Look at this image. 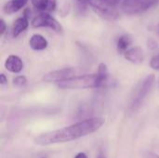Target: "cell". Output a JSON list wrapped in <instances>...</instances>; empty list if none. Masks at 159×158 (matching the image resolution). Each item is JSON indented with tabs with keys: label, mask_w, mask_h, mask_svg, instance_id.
Listing matches in <instances>:
<instances>
[{
	"label": "cell",
	"mask_w": 159,
	"mask_h": 158,
	"mask_svg": "<svg viewBox=\"0 0 159 158\" xmlns=\"http://www.w3.org/2000/svg\"><path fill=\"white\" fill-rule=\"evenodd\" d=\"M104 122L105 119L103 117L85 119L68 127L42 133L35 137L34 142L40 146L69 142L94 133L103 126Z\"/></svg>",
	"instance_id": "cell-1"
},
{
	"label": "cell",
	"mask_w": 159,
	"mask_h": 158,
	"mask_svg": "<svg viewBox=\"0 0 159 158\" xmlns=\"http://www.w3.org/2000/svg\"><path fill=\"white\" fill-rule=\"evenodd\" d=\"M107 79L102 77L98 73L95 74L75 75L66 80L61 81L58 84L59 88L63 89H85L100 88L105 84Z\"/></svg>",
	"instance_id": "cell-2"
},
{
	"label": "cell",
	"mask_w": 159,
	"mask_h": 158,
	"mask_svg": "<svg viewBox=\"0 0 159 158\" xmlns=\"http://www.w3.org/2000/svg\"><path fill=\"white\" fill-rule=\"evenodd\" d=\"M154 82H155L154 74H149L136 86V88H134L132 92L131 99H130L129 107L131 110L135 111L143 104V101L149 94L154 85Z\"/></svg>",
	"instance_id": "cell-3"
},
{
	"label": "cell",
	"mask_w": 159,
	"mask_h": 158,
	"mask_svg": "<svg viewBox=\"0 0 159 158\" xmlns=\"http://www.w3.org/2000/svg\"><path fill=\"white\" fill-rule=\"evenodd\" d=\"M157 2L158 0H124L121 9L127 15H138L152 8Z\"/></svg>",
	"instance_id": "cell-4"
},
{
	"label": "cell",
	"mask_w": 159,
	"mask_h": 158,
	"mask_svg": "<svg viewBox=\"0 0 159 158\" xmlns=\"http://www.w3.org/2000/svg\"><path fill=\"white\" fill-rule=\"evenodd\" d=\"M32 26L34 28L48 27V28L52 29L56 33L62 32V26L61 25V23L52 16H50L48 13H45V12L38 14L33 19Z\"/></svg>",
	"instance_id": "cell-5"
},
{
	"label": "cell",
	"mask_w": 159,
	"mask_h": 158,
	"mask_svg": "<svg viewBox=\"0 0 159 158\" xmlns=\"http://www.w3.org/2000/svg\"><path fill=\"white\" fill-rule=\"evenodd\" d=\"M76 74V70L75 68H62L60 70L52 71L48 74H46L43 77L44 81L48 83H59L61 81L66 80L68 78H71L75 76Z\"/></svg>",
	"instance_id": "cell-6"
},
{
	"label": "cell",
	"mask_w": 159,
	"mask_h": 158,
	"mask_svg": "<svg viewBox=\"0 0 159 158\" xmlns=\"http://www.w3.org/2000/svg\"><path fill=\"white\" fill-rule=\"evenodd\" d=\"M90 6H91L92 9L103 19L114 20H116L119 17L118 12L114 7L105 6L102 2H94L93 0H91L90 1Z\"/></svg>",
	"instance_id": "cell-7"
},
{
	"label": "cell",
	"mask_w": 159,
	"mask_h": 158,
	"mask_svg": "<svg viewBox=\"0 0 159 158\" xmlns=\"http://www.w3.org/2000/svg\"><path fill=\"white\" fill-rule=\"evenodd\" d=\"M5 68L13 74H18L23 69V62L20 58L16 55H10L5 61Z\"/></svg>",
	"instance_id": "cell-8"
},
{
	"label": "cell",
	"mask_w": 159,
	"mask_h": 158,
	"mask_svg": "<svg viewBox=\"0 0 159 158\" xmlns=\"http://www.w3.org/2000/svg\"><path fill=\"white\" fill-rule=\"evenodd\" d=\"M124 56L127 59V61H129L132 63H135V64L141 63L144 60L143 50L140 47H134L128 49L124 53Z\"/></svg>",
	"instance_id": "cell-9"
},
{
	"label": "cell",
	"mask_w": 159,
	"mask_h": 158,
	"mask_svg": "<svg viewBox=\"0 0 159 158\" xmlns=\"http://www.w3.org/2000/svg\"><path fill=\"white\" fill-rule=\"evenodd\" d=\"M29 45L34 50H44L48 47V40L41 34H34L29 40Z\"/></svg>",
	"instance_id": "cell-10"
},
{
	"label": "cell",
	"mask_w": 159,
	"mask_h": 158,
	"mask_svg": "<svg viewBox=\"0 0 159 158\" xmlns=\"http://www.w3.org/2000/svg\"><path fill=\"white\" fill-rule=\"evenodd\" d=\"M29 26V20L25 17H20L18 18L12 26V35L13 37L19 36L22 32H24Z\"/></svg>",
	"instance_id": "cell-11"
},
{
	"label": "cell",
	"mask_w": 159,
	"mask_h": 158,
	"mask_svg": "<svg viewBox=\"0 0 159 158\" xmlns=\"http://www.w3.org/2000/svg\"><path fill=\"white\" fill-rule=\"evenodd\" d=\"M28 0H10L5 4L3 7V11L6 14H13L22 8Z\"/></svg>",
	"instance_id": "cell-12"
},
{
	"label": "cell",
	"mask_w": 159,
	"mask_h": 158,
	"mask_svg": "<svg viewBox=\"0 0 159 158\" xmlns=\"http://www.w3.org/2000/svg\"><path fill=\"white\" fill-rule=\"evenodd\" d=\"M132 43V39L129 34H123L119 37L118 41H117V50L120 53H125L129 47L131 45Z\"/></svg>",
	"instance_id": "cell-13"
},
{
	"label": "cell",
	"mask_w": 159,
	"mask_h": 158,
	"mask_svg": "<svg viewBox=\"0 0 159 158\" xmlns=\"http://www.w3.org/2000/svg\"><path fill=\"white\" fill-rule=\"evenodd\" d=\"M48 0H32L33 6L39 10H47Z\"/></svg>",
	"instance_id": "cell-14"
},
{
	"label": "cell",
	"mask_w": 159,
	"mask_h": 158,
	"mask_svg": "<svg viewBox=\"0 0 159 158\" xmlns=\"http://www.w3.org/2000/svg\"><path fill=\"white\" fill-rule=\"evenodd\" d=\"M27 83V78L24 75H18L13 79V85L16 87H23Z\"/></svg>",
	"instance_id": "cell-15"
},
{
	"label": "cell",
	"mask_w": 159,
	"mask_h": 158,
	"mask_svg": "<svg viewBox=\"0 0 159 158\" xmlns=\"http://www.w3.org/2000/svg\"><path fill=\"white\" fill-rule=\"evenodd\" d=\"M150 66L154 70H159V54L155 55L150 61Z\"/></svg>",
	"instance_id": "cell-16"
},
{
	"label": "cell",
	"mask_w": 159,
	"mask_h": 158,
	"mask_svg": "<svg viewBox=\"0 0 159 158\" xmlns=\"http://www.w3.org/2000/svg\"><path fill=\"white\" fill-rule=\"evenodd\" d=\"M121 0H100V2H102V4H104L105 6L111 7H116Z\"/></svg>",
	"instance_id": "cell-17"
},
{
	"label": "cell",
	"mask_w": 159,
	"mask_h": 158,
	"mask_svg": "<svg viewBox=\"0 0 159 158\" xmlns=\"http://www.w3.org/2000/svg\"><path fill=\"white\" fill-rule=\"evenodd\" d=\"M57 7V0H48V7H47V10L46 11H54L55 8Z\"/></svg>",
	"instance_id": "cell-18"
},
{
	"label": "cell",
	"mask_w": 159,
	"mask_h": 158,
	"mask_svg": "<svg viewBox=\"0 0 159 158\" xmlns=\"http://www.w3.org/2000/svg\"><path fill=\"white\" fill-rule=\"evenodd\" d=\"M6 29H7V25H6L5 20H0V34L1 35L6 32Z\"/></svg>",
	"instance_id": "cell-19"
},
{
	"label": "cell",
	"mask_w": 159,
	"mask_h": 158,
	"mask_svg": "<svg viewBox=\"0 0 159 158\" xmlns=\"http://www.w3.org/2000/svg\"><path fill=\"white\" fill-rule=\"evenodd\" d=\"M31 10H30V8H25L24 9V11H23V17H25V18H27L28 20L30 19V17H31Z\"/></svg>",
	"instance_id": "cell-20"
},
{
	"label": "cell",
	"mask_w": 159,
	"mask_h": 158,
	"mask_svg": "<svg viewBox=\"0 0 159 158\" xmlns=\"http://www.w3.org/2000/svg\"><path fill=\"white\" fill-rule=\"evenodd\" d=\"M148 45H149V47H151L152 49H155V48L157 47V42H155L154 40H149V41H148Z\"/></svg>",
	"instance_id": "cell-21"
},
{
	"label": "cell",
	"mask_w": 159,
	"mask_h": 158,
	"mask_svg": "<svg viewBox=\"0 0 159 158\" xmlns=\"http://www.w3.org/2000/svg\"><path fill=\"white\" fill-rule=\"evenodd\" d=\"M7 82V79L6 75H5L4 74H0V83H1L2 85H5Z\"/></svg>",
	"instance_id": "cell-22"
},
{
	"label": "cell",
	"mask_w": 159,
	"mask_h": 158,
	"mask_svg": "<svg viewBox=\"0 0 159 158\" xmlns=\"http://www.w3.org/2000/svg\"><path fill=\"white\" fill-rule=\"evenodd\" d=\"M75 158H88V156H87V155L84 154V153H78V154L75 156Z\"/></svg>",
	"instance_id": "cell-23"
},
{
	"label": "cell",
	"mask_w": 159,
	"mask_h": 158,
	"mask_svg": "<svg viewBox=\"0 0 159 158\" xmlns=\"http://www.w3.org/2000/svg\"><path fill=\"white\" fill-rule=\"evenodd\" d=\"M148 158H159V156H157V155H155V154H149Z\"/></svg>",
	"instance_id": "cell-24"
},
{
	"label": "cell",
	"mask_w": 159,
	"mask_h": 158,
	"mask_svg": "<svg viewBox=\"0 0 159 158\" xmlns=\"http://www.w3.org/2000/svg\"><path fill=\"white\" fill-rule=\"evenodd\" d=\"M80 3H82V4H85V3H88V2H90L91 0H78Z\"/></svg>",
	"instance_id": "cell-25"
},
{
	"label": "cell",
	"mask_w": 159,
	"mask_h": 158,
	"mask_svg": "<svg viewBox=\"0 0 159 158\" xmlns=\"http://www.w3.org/2000/svg\"><path fill=\"white\" fill-rule=\"evenodd\" d=\"M157 34H159V24L157 25Z\"/></svg>",
	"instance_id": "cell-26"
},
{
	"label": "cell",
	"mask_w": 159,
	"mask_h": 158,
	"mask_svg": "<svg viewBox=\"0 0 159 158\" xmlns=\"http://www.w3.org/2000/svg\"><path fill=\"white\" fill-rule=\"evenodd\" d=\"M98 158H105V156H102V155H101V156H98Z\"/></svg>",
	"instance_id": "cell-27"
}]
</instances>
